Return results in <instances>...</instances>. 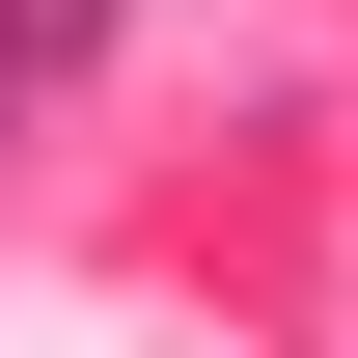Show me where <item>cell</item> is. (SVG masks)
Wrapping results in <instances>:
<instances>
[{
    "mask_svg": "<svg viewBox=\"0 0 358 358\" xmlns=\"http://www.w3.org/2000/svg\"><path fill=\"white\" fill-rule=\"evenodd\" d=\"M110 55V0H0V83H83Z\"/></svg>",
    "mask_w": 358,
    "mask_h": 358,
    "instance_id": "obj_1",
    "label": "cell"
}]
</instances>
